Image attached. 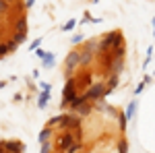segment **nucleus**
Instances as JSON below:
<instances>
[{
    "label": "nucleus",
    "instance_id": "1",
    "mask_svg": "<svg viewBox=\"0 0 155 153\" xmlns=\"http://www.w3.org/2000/svg\"><path fill=\"white\" fill-rule=\"evenodd\" d=\"M120 42H124V39H122V33H120V31H112V33H107V35L99 42V52H101V54L112 52V48L116 46V44H120Z\"/></svg>",
    "mask_w": 155,
    "mask_h": 153
},
{
    "label": "nucleus",
    "instance_id": "2",
    "mask_svg": "<svg viewBox=\"0 0 155 153\" xmlns=\"http://www.w3.org/2000/svg\"><path fill=\"white\" fill-rule=\"evenodd\" d=\"M104 95H106V85H104V83H93V85H89V87L85 89L87 101H95V99L104 97Z\"/></svg>",
    "mask_w": 155,
    "mask_h": 153
},
{
    "label": "nucleus",
    "instance_id": "3",
    "mask_svg": "<svg viewBox=\"0 0 155 153\" xmlns=\"http://www.w3.org/2000/svg\"><path fill=\"white\" fill-rule=\"evenodd\" d=\"M74 95H77V81L74 79H68V83L64 85V93H62V108H68L72 99H74Z\"/></svg>",
    "mask_w": 155,
    "mask_h": 153
},
{
    "label": "nucleus",
    "instance_id": "4",
    "mask_svg": "<svg viewBox=\"0 0 155 153\" xmlns=\"http://www.w3.org/2000/svg\"><path fill=\"white\" fill-rule=\"evenodd\" d=\"M81 124V120L77 114H62V120H60V126L58 130H72Z\"/></svg>",
    "mask_w": 155,
    "mask_h": 153
},
{
    "label": "nucleus",
    "instance_id": "5",
    "mask_svg": "<svg viewBox=\"0 0 155 153\" xmlns=\"http://www.w3.org/2000/svg\"><path fill=\"white\" fill-rule=\"evenodd\" d=\"M72 143H74L72 132H71V130H64V132L60 135V139H58V149H60V151H64L66 147H71Z\"/></svg>",
    "mask_w": 155,
    "mask_h": 153
},
{
    "label": "nucleus",
    "instance_id": "6",
    "mask_svg": "<svg viewBox=\"0 0 155 153\" xmlns=\"http://www.w3.org/2000/svg\"><path fill=\"white\" fill-rule=\"evenodd\" d=\"M77 66H79V50H72L66 56V72H72Z\"/></svg>",
    "mask_w": 155,
    "mask_h": 153
},
{
    "label": "nucleus",
    "instance_id": "7",
    "mask_svg": "<svg viewBox=\"0 0 155 153\" xmlns=\"http://www.w3.org/2000/svg\"><path fill=\"white\" fill-rule=\"evenodd\" d=\"M4 151L6 153H23L25 145L21 141H6L4 143Z\"/></svg>",
    "mask_w": 155,
    "mask_h": 153
},
{
    "label": "nucleus",
    "instance_id": "8",
    "mask_svg": "<svg viewBox=\"0 0 155 153\" xmlns=\"http://www.w3.org/2000/svg\"><path fill=\"white\" fill-rule=\"evenodd\" d=\"M83 104H87V97H85V93H81V95H74V99H72L71 104V110H77L79 106H83Z\"/></svg>",
    "mask_w": 155,
    "mask_h": 153
},
{
    "label": "nucleus",
    "instance_id": "9",
    "mask_svg": "<svg viewBox=\"0 0 155 153\" xmlns=\"http://www.w3.org/2000/svg\"><path fill=\"white\" fill-rule=\"evenodd\" d=\"M52 132H54V130L50 128V126H46V128H44L41 132H39V137H37V139H39V143H44V141H50V137H52Z\"/></svg>",
    "mask_w": 155,
    "mask_h": 153
},
{
    "label": "nucleus",
    "instance_id": "10",
    "mask_svg": "<svg viewBox=\"0 0 155 153\" xmlns=\"http://www.w3.org/2000/svg\"><path fill=\"white\" fill-rule=\"evenodd\" d=\"M25 37H27V31H15V35H12V42L19 46V44H23Z\"/></svg>",
    "mask_w": 155,
    "mask_h": 153
},
{
    "label": "nucleus",
    "instance_id": "11",
    "mask_svg": "<svg viewBox=\"0 0 155 153\" xmlns=\"http://www.w3.org/2000/svg\"><path fill=\"white\" fill-rule=\"evenodd\" d=\"M60 120H62V114H58V116H54V118H50L46 126H50V128H58V126H60Z\"/></svg>",
    "mask_w": 155,
    "mask_h": 153
},
{
    "label": "nucleus",
    "instance_id": "12",
    "mask_svg": "<svg viewBox=\"0 0 155 153\" xmlns=\"http://www.w3.org/2000/svg\"><path fill=\"white\" fill-rule=\"evenodd\" d=\"M77 110H79V116H87V114L91 112V106H89V104H83V106H79Z\"/></svg>",
    "mask_w": 155,
    "mask_h": 153
},
{
    "label": "nucleus",
    "instance_id": "13",
    "mask_svg": "<svg viewBox=\"0 0 155 153\" xmlns=\"http://www.w3.org/2000/svg\"><path fill=\"white\" fill-rule=\"evenodd\" d=\"M48 97H50L48 91H44V93L39 95V101H37V106H39V108H46V104H48Z\"/></svg>",
    "mask_w": 155,
    "mask_h": 153
},
{
    "label": "nucleus",
    "instance_id": "14",
    "mask_svg": "<svg viewBox=\"0 0 155 153\" xmlns=\"http://www.w3.org/2000/svg\"><path fill=\"white\" fill-rule=\"evenodd\" d=\"M52 149H54V145L50 141H44V145H41V153H52Z\"/></svg>",
    "mask_w": 155,
    "mask_h": 153
},
{
    "label": "nucleus",
    "instance_id": "15",
    "mask_svg": "<svg viewBox=\"0 0 155 153\" xmlns=\"http://www.w3.org/2000/svg\"><path fill=\"white\" fill-rule=\"evenodd\" d=\"M134 108H137V101H130V106H128V110H126V114H124V116H126V118H132Z\"/></svg>",
    "mask_w": 155,
    "mask_h": 153
},
{
    "label": "nucleus",
    "instance_id": "16",
    "mask_svg": "<svg viewBox=\"0 0 155 153\" xmlns=\"http://www.w3.org/2000/svg\"><path fill=\"white\" fill-rule=\"evenodd\" d=\"M126 151H128V143L122 139V141H120V145H118V153H126Z\"/></svg>",
    "mask_w": 155,
    "mask_h": 153
},
{
    "label": "nucleus",
    "instance_id": "17",
    "mask_svg": "<svg viewBox=\"0 0 155 153\" xmlns=\"http://www.w3.org/2000/svg\"><path fill=\"white\" fill-rule=\"evenodd\" d=\"M6 54H8V50H6V46H4V44H0V58H4Z\"/></svg>",
    "mask_w": 155,
    "mask_h": 153
},
{
    "label": "nucleus",
    "instance_id": "18",
    "mask_svg": "<svg viewBox=\"0 0 155 153\" xmlns=\"http://www.w3.org/2000/svg\"><path fill=\"white\" fill-rule=\"evenodd\" d=\"M72 27H74V23H72V21H71V23H66V25H64V29H66V31H71Z\"/></svg>",
    "mask_w": 155,
    "mask_h": 153
},
{
    "label": "nucleus",
    "instance_id": "19",
    "mask_svg": "<svg viewBox=\"0 0 155 153\" xmlns=\"http://www.w3.org/2000/svg\"><path fill=\"white\" fill-rule=\"evenodd\" d=\"M4 143H6V141H0V153L4 151Z\"/></svg>",
    "mask_w": 155,
    "mask_h": 153
},
{
    "label": "nucleus",
    "instance_id": "20",
    "mask_svg": "<svg viewBox=\"0 0 155 153\" xmlns=\"http://www.w3.org/2000/svg\"><path fill=\"white\" fill-rule=\"evenodd\" d=\"M8 2H17V0H8Z\"/></svg>",
    "mask_w": 155,
    "mask_h": 153
},
{
    "label": "nucleus",
    "instance_id": "21",
    "mask_svg": "<svg viewBox=\"0 0 155 153\" xmlns=\"http://www.w3.org/2000/svg\"><path fill=\"white\" fill-rule=\"evenodd\" d=\"M2 153H6V151H2Z\"/></svg>",
    "mask_w": 155,
    "mask_h": 153
}]
</instances>
